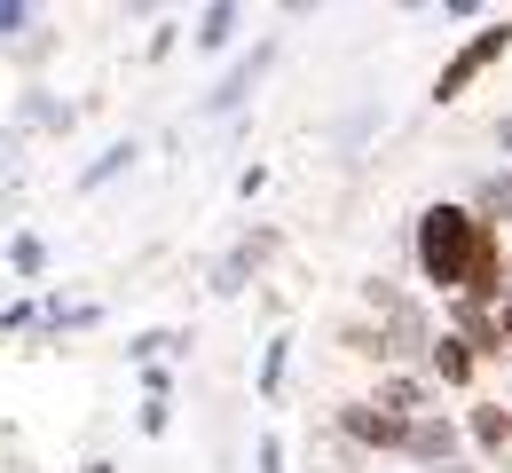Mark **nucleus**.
Instances as JSON below:
<instances>
[{
    "mask_svg": "<svg viewBox=\"0 0 512 473\" xmlns=\"http://www.w3.org/2000/svg\"><path fill=\"white\" fill-rule=\"evenodd\" d=\"M505 261H512L505 237H497V229H481L457 198L418 205V221H410V269H418L426 292L497 308V300H505Z\"/></svg>",
    "mask_w": 512,
    "mask_h": 473,
    "instance_id": "1",
    "label": "nucleus"
},
{
    "mask_svg": "<svg viewBox=\"0 0 512 473\" xmlns=\"http://www.w3.org/2000/svg\"><path fill=\"white\" fill-rule=\"evenodd\" d=\"M363 316H371V332H379L386 363H426V347H434V316H426V300H410L394 276H363Z\"/></svg>",
    "mask_w": 512,
    "mask_h": 473,
    "instance_id": "2",
    "label": "nucleus"
},
{
    "mask_svg": "<svg viewBox=\"0 0 512 473\" xmlns=\"http://www.w3.org/2000/svg\"><path fill=\"white\" fill-rule=\"evenodd\" d=\"M505 56H512V16H489V24H481V32H465V40L449 48V64L434 71V103H465L489 71L505 64Z\"/></svg>",
    "mask_w": 512,
    "mask_h": 473,
    "instance_id": "3",
    "label": "nucleus"
},
{
    "mask_svg": "<svg viewBox=\"0 0 512 473\" xmlns=\"http://www.w3.org/2000/svg\"><path fill=\"white\" fill-rule=\"evenodd\" d=\"M276 56H284V40H276V32H260L253 48H245L237 64H229L213 87H205V95H197V119H229V111H245V103L260 95V79L276 71Z\"/></svg>",
    "mask_w": 512,
    "mask_h": 473,
    "instance_id": "4",
    "label": "nucleus"
},
{
    "mask_svg": "<svg viewBox=\"0 0 512 473\" xmlns=\"http://www.w3.org/2000/svg\"><path fill=\"white\" fill-rule=\"evenodd\" d=\"M402 458H418L426 473H434V466H457V458H465V426H457L449 410H418V418H410Z\"/></svg>",
    "mask_w": 512,
    "mask_h": 473,
    "instance_id": "5",
    "label": "nucleus"
},
{
    "mask_svg": "<svg viewBox=\"0 0 512 473\" xmlns=\"http://www.w3.org/2000/svg\"><path fill=\"white\" fill-rule=\"evenodd\" d=\"M442 332H449V339H465V355H473V363H505L497 308H481V300H442Z\"/></svg>",
    "mask_w": 512,
    "mask_h": 473,
    "instance_id": "6",
    "label": "nucleus"
},
{
    "mask_svg": "<svg viewBox=\"0 0 512 473\" xmlns=\"http://www.w3.org/2000/svg\"><path fill=\"white\" fill-rule=\"evenodd\" d=\"M339 434H347V442H363V450H394V458H402L410 418H394V410H379L371 395H355V403H339Z\"/></svg>",
    "mask_w": 512,
    "mask_h": 473,
    "instance_id": "7",
    "label": "nucleus"
},
{
    "mask_svg": "<svg viewBox=\"0 0 512 473\" xmlns=\"http://www.w3.org/2000/svg\"><path fill=\"white\" fill-rule=\"evenodd\" d=\"M465 442H473V458L481 466H505L512 473V403H465Z\"/></svg>",
    "mask_w": 512,
    "mask_h": 473,
    "instance_id": "8",
    "label": "nucleus"
},
{
    "mask_svg": "<svg viewBox=\"0 0 512 473\" xmlns=\"http://www.w3.org/2000/svg\"><path fill=\"white\" fill-rule=\"evenodd\" d=\"M473 379H481V363L465 355V339L434 332V347H426V387H449V395H465Z\"/></svg>",
    "mask_w": 512,
    "mask_h": 473,
    "instance_id": "9",
    "label": "nucleus"
},
{
    "mask_svg": "<svg viewBox=\"0 0 512 473\" xmlns=\"http://www.w3.org/2000/svg\"><path fill=\"white\" fill-rule=\"evenodd\" d=\"M182 32H190V48H197V56H221V48H229V40L245 32V8H237V0H213V8H197Z\"/></svg>",
    "mask_w": 512,
    "mask_h": 473,
    "instance_id": "10",
    "label": "nucleus"
},
{
    "mask_svg": "<svg viewBox=\"0 0 512 473\" xmlns=\"http://www.w3.org/2000/svg\"><path fill=\"white\" fill-rule=\"evenodd\" d=\"M371 403L394 410V418H418V410H434V387H426V371H379Z\"/></svg>",
    "mask_w": 512,
    "mask_h": 473,
    "instance_id": "11",
    "label": "nucleus"
},
{
    "mask_svg": "<svg viewBox=\"0 0 512 473\" xmlns=\"http://www.w3.org/2000/svg\"><path fill=\"white\" fill-rule=\"evenodd\" d=\"M457 205H465L481 229H497V237H505V229H512V174H481V182H473V198H457Z\"/></svg>",
    "mask_w": 512,
    "mask_h": 473,
    "instance_id": "12",
    "label": "nucleus"
},
{
    "mask_svg": "<svg viewBox=\"0 0 512 473\" xmlns=\"http://www.w3.org/2000/svg\"><path fill=\"white\" fill-rule=\"evenodd\" d=\"M71 119H79V111H71V103H56L48 87H24V95H16V127H40V135H71Z\"/></svg>",
    "mask_w": 512,
    "mask_h": 473,
    "instance_id": "13",
    "label": "nucleus"
},
{
    "mask_svg": "<svg viewBox=\"0 0 512 473\" xmlns=\"http://www.w3.org/2000/svg\"><path fill=\"white\" fill-rule=\"evenodd\" d=\"M268 253H276V229H260V237H245V245H237V253H229V261L213 269V292H245V276H253L260 261H268Z\"/></svg>",
    "mask_w": 512,
    "mask_h": 473,
    "instance_id": "14",
    "label": "nucleus"
},
{
    "mask_svg": "<svg viewBox=\"0 0 512 473\" xmlns=\"http://www.w3.org/2000/svg\"><path fill=\"white\" fill-rule=\"evenodd\" d=\"M284 371H292V339L276 332V339H268V347H260V371H253L260 403H276V395H284Z\"/></svg>",
    "mask_w": 512,
    "mask_h": 473,
    "instance_id": "15",
    "label": "nucleus"
},
{
    "mask_svg": "<svg viewBox=\"0 0 512 473\" xmlns=\"http://www.w3.org/2000/svg\"><path fill=\"white\" fill-rule=\"evenodd\" d=\"M8 269L24 276V284H40V276H48V237H40V229H16V237H8Z\"/></svg>",
    "mask_w": 512,
    "mask_h": 473,
    "instance_id": "16",
    "label": "nucleus"
},
{
    "mask_svg": "<svg viewBox=\"0 0 512 473\" xmlns=\"http://www.w3.org/2000/svg\"><path fill=\"white\" fill-rule=\"evenodd\" d=\"M134 158H142V142H111V150H103V158H95V166H79V190H103V182H119V174H127Z\"/></svg>",
    "mask_w": 512,
    "mask_h": 473,
    "instance_id": "17",
    "label": "nucleus"
},
{
    "mask_svg": "<svg viewBox=\"0 0 512 473\" xmlns=\"http://www.w3.org/2000/svg\"><path fill=\"white\" fill-rule=\"evenodd\" d=\"M158 355H190V332H134L127 339V363H134V371L158 363Z\"/></svg>",
    "mask_w": 512,
    "mask_h": 473,
    "instance_id": "18",
    "label": "nucleus"
},
{
    "mask_svg": "<svg viewBox=\"0 0 512 473\" xmlns=\"http://www.w3.org/2000/svg\"><path fill=\"white\" fill-rule=\"evenodd\" d=\"M339 347H347V355H363V363H379V371H386V347H379V332H371V324H339Z\"/></svg>",
    "mask_w": 512,
    "mask_h": 473,
    "instance_id": "19",
    "label": "nucleus"
},
{
    "mask_svg": "<svg viewBox=\"0 0 512 473\" xmlns=\"http://www.w3.org/2000/svg\"><path fill=\"white\" fill-rule=\"evenodd\" d=\"M32 24H40L32 0H0V48H16V32H32Z\"/></svg>",
    "mask_w": 512,
    "mask_h": 473,
    "instance_id": "20",
    "label": "nucleus"
},
{
    "mask_svg": "<svg viewBox=\"0 0 512 473\" xmlns=\"http://www.w3.org/2000/svg\"><path fill=\"white\" fill-rule=\"evenodd\" d=\"M174 48H182V16H166V24H158V32H150V48H142V56H150V64H166V56H174Z\"/></svg>",
    "mask_w": 512,
    "mask_h": 473,
    "instance_id": "21",
    "label": "nucleus"
},
{
    "mask_svg": "<svg viewBox=\"0 0 512 473\" xmlns=\"http://www.w3.org/2000/svg\"><path fill=\"white\" fill-rule=\"evenodd\" d=\"M0 332H40V300H8L0 308Z\"/></svg>",
    "mask_w": 512,
    "mask_h": 473,
    "instance_id": "22",
    "label": "nucleus"
},
{
    "mask_svg": "<svg viewBox=\"0 0 512 473\" xmlns=\"http://www.w3.org/2000/svg\"><path fill=\"white\" fill-rule=\"evenodd\" d=\"M253 473H284V434H260L253 442Z\"/></svg>",
    "mask_w": 512,
    "mask_h": 473,
    "instance_id": "23",
    "label": "nucleus"
},
{
    "mask_svg": "<svg viewBox=\"0 0 512 473\" xmlns=\"http://www.w3.org/2000/svg\"><path fill=\"white\" fill-rule=\"evenodd\" d=\"M134 426H142V434H150V442H158V434H166V426H174V403H142V410H134Z\"/></svg>",
    "mask_w": 512,
    "mask_h": 473,
    "instance_id": "24",
    "label": "nucleus"
},
{
    "mask_svg": "<svg viewBox=\"0 0 512 473\" xmlns=\"http://www.w3.org/2000/svg\"><path fill=\"white\" fill-rule=\"evenodd\" d=\"M16 182V135H0V190Z\"/></svg>",
    "mask_w": 512,
    "mask_h": 473,
    "instance_id": "25",
    "label": "nucleus"
},
{
    "mask_svg": "<svg viewBox=\"0 0 512 473\" xmlns=\"http://www.w3.org/2000/svg\"><path fill=\"white\" fill-rule=\"evenodd\" d=\"M497 339H505V363H512V308H497Z\"/></svg>",
    "mask_w": 512,
    "mask_h": 473,
    "instance_id": "26",
    "label": "nucleus"
},
{
    "mask_svg": "<svg viewBox=\"0 0 512 473\" xmlns=\"http://www.w3.org/2000/svg\"><path fill=\"white\" fill-rule=\"evenodd\" d=\"M497 150H512V119H497Z\"/></svg>",
    "mask_w": 512,
    "mask_h": 473,
    "instance_id": "27",
    "label": "nucleus"
},
{
    "mask_svg": "<svg viewBox=\"0 0 512 473\" xmlns=\"http://www.w3.org/2000/svg\"><path fill=\"white\" fill-rule=\"evenodd\" d=\"M79 473H119V466H111V458H95V466H79Z\"/></svg>",
    "mask_w": 512,
    "mask_h": 473,
    "instance_id": "28",
    "label": "nucleus"
},
{
    "mask_svg": "<svg viewBox=\"0 0 512 473\" xmlns=\"http://www.w3.org/2000/svg\"><path fill=\"white\" fill-rule=\"evenodd\" d=\"M434 473H481V466H465V458H457V466H434Z\"/></svg>",
    "mask_w": 512,
    "mask_h": 473,
    "instance_id": "29",
    "label": "nucleus"
}]
</instances>
